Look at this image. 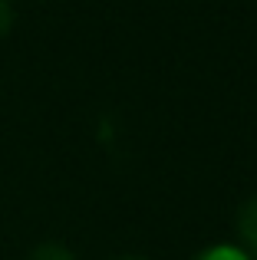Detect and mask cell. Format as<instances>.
<instances>
[{"label":"cell","mask_w":257,"mask_h":260,"mask_svg":"<svg viewBox=\"0 0 257 260\" xmlns=\"http://www.w3.org/2000/svg\"><path fill=\"white\" fill-rule=\"evenodd\" d=\"M10 26H13V7L10 0H0V37H7Z\"/></svg>","instance_id":"277c9868"},{"label":"cell","mask_w":257,"mask_h":260,"mask_svg":"<svg viewBox=\"0 0 257 260\" xmlns=\"http://www.w3.org/2000/svg\"><path fill=\"white\" fill-rule=\"evenodd\" d=\"M122 260H142V257H122Z\"/></svg>","instance_id":"5b68a950"},{"label":"cell","mask_w":257,"mask_h":260,"mask_svg":"<svg viewBox=\"0 0 257 260\" xmlns=\"http://www.w3.org/2000/svg\"><path fill=\"white\" fill-rule=\"evenodd\" d=\"M30 260H76V257H73L63 244H40V247H33Z\"/></svg>","instance_id":"3957f363"},{"label":"cell","mask_w":257,"mask_h":260,"mask_svg":"<svg viewBox=\"0 0 257 260\" xmlns=\"http://www.w3.org/2000/svg\"><path fill=\"white\" fill-rule=\"evenodd\" d=\"M234 234H238V247L247 257H257V194L241 201L238 217H234Z\"/></svg>","instance_id":"6da1fadb"},{"label":"cell","mask_w":257,"mask_h":260,"mask_svg":"<svg viewBox=\"0 0 257 260\" xmlns=\"http://www.w3.org/2000/svg\"><path fill=\"white\" fill-rule=\"evenodd\" d=\"M191 260H254V257H247L241 247H231V244H218V247H208L201 254H195Z\"/></svg>","instance_id":"7a4b0ae2"}]
</instances>
